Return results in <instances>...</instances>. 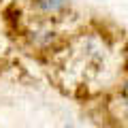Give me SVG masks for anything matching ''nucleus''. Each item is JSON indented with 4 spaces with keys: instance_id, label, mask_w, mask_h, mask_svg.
Wrapping results in <instances>:
<instances>
[{
    "instance_id": "f257e3e1",
    "label": "nucleus",
    "mask_w": 128,
    "mask_h": 128,
    "mask_svg": "<svg viewBox=\"0 0 128 128\" xmlns=\"http://www.w3.org/2000/svg\"><path fill=\"white\" fill-rule=\"evenodd\" d=\"M126 100H128V88H126Z\"/></svg>"
}]
</instances>
